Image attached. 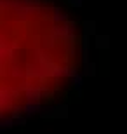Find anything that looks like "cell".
Masks as SVG:
<instances>
[{"instance_id": "cell-1", "label": "cell", "mask_w": 127, "mask_h": 134, "mask_svg": "<svg viewBox=\"0 0 127 134\" xmlns=\"http://www.w3.org/2000/svg\"><path fill=\"white\" fill-rule=\"evenodd\" d=\"M108 37L106 35H98V38H96V45H98L99 49H108Z\"/></svg>"}, {"instance_id": "cell-2", "label": "cell", "mask_w": 127, "mask_h": 134, "mask_svg": "<svg viewBox=\"0 0 127 134\" xmlns=\"http://www.w3.org/2000/svg\"><path fill=\"white\" fill-rule=\"evenodd\" d=\"M85 70H84V75H87V77H92V75H96V65H94V63H91V61H89V63H85Z\"/></svg>"}, {"instance_id": "cell-3", "label": "cell", "mask_w": 127, "mask_h": 134, "mask_svg": "<svg viewBox=\"0 0 127 134\" xmlns=\"http://www.w3.org/2000/svg\"><path fill=\"white\" fill-rule=\"evenodd\" d=\"M70 5H73V7H78V5L82 4V0H66Z\"/></svg>"}]
</instances>
